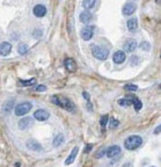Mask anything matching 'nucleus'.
Here are the masks:
<instances>
[{"label":"nucleus","mask_w":161,"mask_h":167,"mask_svg":"<svg viewBox=\"0 0 161 167\" xmlns=\"http://www.w3.org/2000/svg\"><path fill=\"white\" fill-rule=\"evenodd\" d=\"M31 108H33V105L30 102H22L14 108V114L16 116H23L27 113H29L31 110Z\"/></svg>","instance_id":"obj_4"},{"label":"nucleus","mask_w":161,"mask_h":167,"mask_svg":"<svg viewBox=\"0 0 161 167\" xmlns=\"http://www.w3.org/2000/svg\"><path fill=\"white\" fill-rule=\"evenodd\" d=\"M159 132H160V125H158V127H157V129H155V130H154V135H155V133H157V135H158V133H159Z\"/></svg>","instance_id":"obj_33"},{"label":"nucleus","mask_w":161,"mask_h":167,"mask_svg":"<svg viewBox=\"0 0 161 167\" xmlns=\"http://www.w3.org/2000/svg\"><path fill=\"white\" fill-rule=\"evenodd\" d=\"M33 13H34L35 16H37V18H43V16L46 14V7L44 6V5L38 4V5H36V6L34 7Z\"/></svg>","instance_id":"obj_13"},{"label":"nucleus","mask_w":161,"mask_h":167,"mask_svg":"<svg viewBox=\"0 0 161 167\" xmlns=\"http://www.w3.org/2000/svg\"><path fill=\"white\" fill-rule=\"evenodd\" d=\"M140 49L144 50V51H150L151 50V44L149 42H141L140 44Z\"/></svg>","instance_id":"obj_27"},{"label":"nucleus","mask_w":161,"mask_h":167,"mask_svg":"<svg viewBox=\"0 0 161 167\" xmlns=\"http://www.w3.org/2000/svg\"><path fill=\"white\" fill-rule=\"evenodd\" d=\"M19 83H20V85L21 86H31V85H34V84H36V79L35 78H31V79H29V80H19Z\"/></svg>","instance_id":"obj_22"},{"label":"nucleus","mask_w":161,"mask_h":167,"mask_svg":"<svg viewBox=\"0 0 161 167\" xmlns=\"http://www.w3.org/2000/svg\"><path fill=\"white\" fill-rule=\"evenodd\" d=\"M52 102L58 106V107L63 108V109H65V110H67L70 113H74L75 111V105L70 100L67 99L66 96H61V95H53L52 96Z\"/></svg>","instance_id":"obj_1"},{"label":"nucleus","mask_w":161,"mask_h":167,"mask_svg":"<svg viewBox=\"0 0 161 167\" xmlns=\"http://www.w3.org/2000/svg\"><path fill=\"white\" fill-rule=\"evenodd\" d=\"M92 147H93V144H88L87 146H86V150H85V153H88L91 150H92Z\"/></svg>","instance_id":"obj_31"},{"label":"nucleus","mask_w":161,"mask_h":167,"mask_svg":"<svg viewBox=\"0 0 161 167\" xmlns=\"http://www.w3.org/2000/svg\"><path fill=\"white\" fill-rule=\"evenodd\" d=\"M13 107H14V100H10V101H6V102L4 103L2 110H4V113H7V114H8Z\"/></svg>","instance_id":"obj_20"},{"label":"nucleus","mask_w":161,"mask_h":167,"mask_svg":"<svg viewBox=\"0 0 161 167\" xmlns=\"http://www.w3.org/2000/svg\"><path fill=\"white\" fill-rule=\"evenodd\" d=\"M125 59H127L125 52L122 51V50L116 51L115 53H114V56H113V60H114L115 64H122V63H124V60Z\"/></svg>","instance_id":"obj_12"},{"label":"nucleus","mask_w":161,"mask_h":167,"mask_svg":"<svg viewBox=\"0 0 161 167\" xmlns=\"http://www.w3.org/2000/svg\"><path fill=\"white\" fill-rule=\"evenodd\" d=\"M132 105H133V107H135V109H136V111H139V110L143 108V103H141V101L139 100L138 97H136V99L133 100Z\"/></svg>","instance_id":"obj_23"},{"label":"nucleus","mask_w":161,"mask_h":167,"mask_svg":"<svg viewBox=\"0 0 161 167\" xmlns=\"http://www.w3.org/2000/svg\"><path fill=\"white\" fill-rule=\"evenodd\" d=\"M108 123H109V128L110 129H115L116 127H118V124H119V122L116 119H110V121Z\"/></svg>","instance_id":"obj_26"},{"label":"nucleus","mask_w":161,"mask_h":167,"mask_svg":"<svg viewBox=\"0 0 161 167\" xmlns=\"http://www.w3.org/2000/svg\"><path fill=\"white\" fill-rule=\"evenodd\" d=\"M18 51H19L20 55H24V53L28 51V45L24 44V43H21V44L18 47Z\"/></svg>","instance_id":"obj_24"},{"label":"nucleus","mask_w":161,"mask_h":167,"mask_svg":"<svg viewBox=\"0 0 161 167\" xmlns=\"http://www.w3.org/2000/svg\"><path fill=\"white\" fill-rule=\"evenodd\" d=\"M35 91L36 92H44V91H46V87L44 85H38L35 87Z\"/></svg>","instance_id":"obj_30"},{"label":"nucleus","mask_w":161,"mask_h":167,"mask_svg":"<svg viewBox=\"0 0 161 167\" xmlns=\"http://www.w3.org/2000/svg\"><path fill=\"white\" fill-rule=\"evenodd\" d=\"M119 153H121V147L118 145H113V146H110L105 150V155L109 159L115 158L116 155H118Z\"/></svg>","instance_id":"obj_9"},{"label":"nucleus","mask_w":161,"mask_h":167,"mask_svg":"<svg viewBox=\"0 0 161 167\" xmlns=\"http://www.w3.org/2000/svg\"><path fill=\"white\" fill-rule=\"evenodd\" d=\"M34 117L35 119H37L40 122H44L50 117V114H49V111H46L44 109H38L34 113Z\"/></svg>","instance_id":"obj_7"},{"label":"nucleus","mask_w":161,"mask_h":167,"mask_svg":"<svg viewBox=\"0 0 161 167\" xmlns=\"http://www.w3.org/2000/svg\"><path fill=\"white\" fill-rule=\"evenodd\" d=\"M108 122H109V116H108V115H103V116L101 117V127H102V128H105V125L108 124Z\"/></svg>","instance_id":"obj_28"},{"label":"nucleus","mask_w":161,"mask_h":167,"mask_svg":"<svg viewBox=\"0 0 161 167\" xmlns=\"http://www.w3.org/2000/svg\"><path fill=\"white\" fill-rule=\"evenodd\" d=\"M92 18H93V15L89 11H83V12L80 14V21L85 24H87L88 22H91Z\"/></svg>","instance_id":"obj_18"},{"label":"nucleus","mask_w":161,"mask_h":167,"mask_svg":"<svg viewBox=\"0 0 161 167\" xmlns=\"http://www.w3.org/2000/svg\"><path fill=\"white\" fill-rule=\"evenodd\" d=\"M131 166H132V164H124L123 167H131Z\"/></svg>","instance_id":"obj_34"},{"label":"nucleus","mask_w":161,"mask_h":167,"mask_svg":"<svg viewBox=\"0 0 161 167\" xmlns=\"http://www.w3.org/2000/svg\"><path fill=\"white\" fill-rule=\"evenodd\" d=\"M26 145L30 151H35V152H41L42 151V145L35 139H29Z\"/></svg>","instance_id":"obj_11"},{"label":"nucleus","mask_w":161,"mask_h":167,"mask_svg":"<svg viewBox=\"0 0 161 167\" xmlns=\"http://www.w3.org/2000/svg\"><path fill=\"white\" fill-rule=\"evenodd\" d=\"M94 26H86L81 29V38L83 41H89L92 40L93 35H94Z\"/></svg>","instance_id":"obj_5"},{"label":"nucleus","mask_w":161,"mask_h":167,"mask_svg":"<svg viewBox=\"0 0 161 167\" xmlns=\"http://www.w3.org/2000/svg\"><path fill=\"white\" fill-rule=\"evenodd\" d=\"M127 30H129L130 33L137 31V28H138V20H137V18H131V19H129L127 22Z\"/></svg>","instance_id":"obj_16"},{"label":"nucleus","mask_w":161,"mask_h":167,"mask_svg":"<svg viewBox=\"0 0 161 167\" xmlns=\"http://www.w3.org/2000/svg\"><path fill=\"white\" fill-rule=\"evenodd\" d=\"M136 10H137V5L135 2H127L122 8V14L124 16H129L136 12Z\"/></svg>","instance_id":"obj_6"},{"label":"nucleus","mask_w":161,"mask_h":167,"mask_svg":"<svg viewBox=\"0 0 161 167\" xmlns=\"http://www.w3.org/2000/svg\"><path fill=\"white\" fill-rule=\"evenodd\" d=\"M64 65H65V69L71 73L77 71V63L73 58H66L64 62Z\"/></svg>","instance_id":"obj_15"},{"label":"nucleus","mask_w":161,"mask_h":167,"mask_svg":"<svg viewBox=\"0 0 161 167\" xmlns=\"http://www.w3.org/2000/svg\"><path fill=\"white\" fill-rule=\"evenodd\" d=\"M12 51V44L10 42H2L0 44V56H7Z\"/></svg>","instance_id":"obj_14"},{"label":"nucleus","mask_w":161,"mask_h":167,"mask_svg":"<svg viewBox=\"0 0 161 167\" xmlns=\"http://www.w3.org/2000/svg\"><path fill=\"white\" fill-rule=\"evenodd\" d=\"M94 5H95V0H85V1L82 2V6H83V8H85L86 11L93 8Z\"/></svg>","instance_id":"obj_21"},{"label":"nucleus","mask_w":161,"mask_h":167,"mask_svg":"<svg viewBox=\"0 0 161 167\" xmlns=\"http://www.w3.org/2000/svg\"><path fill=\"white\" fill-rule=\"evenodd\" d=\"M82 95H83V97H85L88 102L91 101V97H89V95H88V93H87V92H83V93H82Z\"/></svg>","instance_id":"obj_32"},{"label":"nucleus","mask_w":161,"mask_h":167,"mask_svg":"<svg viewBox=\"0 0 161 167\" xmlns=\"http://www.w3.org/2000/svg\"><path fill=\"white\" fill-rule=\"evenodd\" d=\"M92 53L95 58L100 60H104L108 58L109 56V50L103 47H99V45H93L92 48Z\"/></svg>","instance_id":"obj_3"},{"label":"nucleus","mask_w":161,"mask_h":167,"mask_svg":"<svg viewBox=\"0 0 161 167\" xmlns=\"http://www.w3.org/2000/svg\"><path fill=\"white\" fill-rule=\"evenodd\" d=\"M141 144H143V138L138 135H132L125 139L124 146L129 151H133V150H137L138 147H140Z\"/></svg>","instance_id":"obj_2"},{"label":"nucleus","mask_w":161,"mask_h":167,"mask_svg":"<svg viewBox=\"0 0 161 167\" xmlns=\"http://www.w3.org/2000/svg\"><path fill=\"white\" fill-rule=\"evenodd\" d=\"M64 139H65L64 135H61V133L57 135V136L55 137L53 142H52V146H53V147H58V146H60V145L63 144V142H64Z\"/></svg>","instance_id":"obj_19"},{"label":"nucleus","mask_w":161,"mask_h":167,"mask_svg":"<svg viewBox=\"0 0 161 167\" xmlns=\"http://www.w3.org/2000/svg\"><path fill=\"white\" fill-rule=\"evenodd\" d=\"M104 153H105V149H101V150H99L96 153H95V158H102L104 155Z\"/></svg>","instance_id":"obj_29"},{"label":"nucleus","mask_w":161,"mask_h":167,"mask_svg":"<svg viewBox=\"0 0 161 167\" xmlns=\"http://www.w3.org/2000/svg\"><path fill=\"white\" fill-rule=\"evenodd\" d=\"M123 49L125 52H133L136 49H137V41L133 40V38H130L125 41L124 45H123Z\"/></svg>","instance_id":"obj_8"},{"label":"nucleus","mask_w":161,"mask_h":167,"mask_svg":"<svg viewBox=\"0 0 161 167\" xmlns=\"http://www.w3.org/2000/svg\"><path fill=\"white\" fill-rule=\"evenodd\" d=\"M124 89H125V91H129V92H136V91L138 89V87H137V85L127 84V85L124 86Z\"/></svg>","instance_id":"obj_25"},{"label":"nucleus","mask_w":161,"mask_h":167,"mask_svg":"<svg viewBox=\"0 0 161 167\" xmlns=\"http://www.w3.org/2000/svg\"><path fill=\"white\" fill-rule=\"evenodd\" d=\"M33 124H34V121L31 117H23L19 121V128L21 130H26V129L30 128Z\"/></svg>","instance_id":"obj_10"},{"label":"nucleus","mask_w":161,"mask_h":167,"mask_svg":"<svg viewBox=\"0 0 161 167\" xmlns=\"http://www.w3.org/2000/svg\"><path fill=\"white\" fill-rule=\"evenodd\" d=\"M78 152H79V147H78V146L73 147V150L71 151V153H70V155L67 157V159L65 160V165H71V164H73V161L75 160V157L78 155Z\"/></svg>","instance_id":"obj_17"}]
</instances>
